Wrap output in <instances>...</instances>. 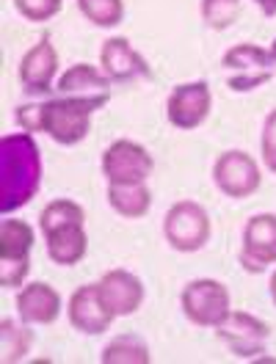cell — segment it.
I'll list each match as a JSON object with an SVG mask.
<instances>
[{
  "label": "cell",
  "mask_w": 276,
  "mask_h": 364,
  "mask_svg": "<svg viewBox=\"0 0 276 364\" xmlns=\"http://www.w3.org/2000/svg\"><path fill=\"white\" fill-rule=\"evenodd\" d=\"M42 180L39 146L31 133H11L0 138V210L9 215L11 210L28 205L36 196Z\"/></svg>",
  "instance_id": "obj_1"
},
{
  "label": "cell",
  "mask_w": 276,
  "mask_h": 364,
  "mask_svg": "<svg viewBox=\"0 0 276 364\" xmlns=\"http://www.w3.org/2000/svg\"><path fill=\"white\" fill-rule=\"evenodd\" d=\"M97 108L75 97H50L39 102V133H47L61 146H75L92 130V116Z\"/></svg>",
  "instance_id": "obj_2"
},
{
  "label": "cell",
  "mask_w": 276,
  "mask_h": 364,
  "mask_svg": "<svg viewBox=\"0 0 276 364\" xmlns=\"http://www.w3.org/2000/svg\"><path fill=\"white\" fill-rule=\"evenodd\" d=\"M213 235L210 213L193 199H180L166 210L163 218V237L166 243L180 254H193L207 246Z\"/></svg>",
  "instance_id": "obj_3"
},
{
  "label": "cell",
  "mask_w": 276,
  "mask_h": 364,
  "mask_svg": "<svg viewBox=\"0 0 276 364\" xmlns=\"http://www.w3.org/2000/svg\"><path fill=\"white\" fill-rule=\"evenodd\" d=\"M221 69L227 72V86L238 94L257 91L276 75L271 50L249 45V42L230 47L221 58Z\"/></svg>",
  "instance_id": "obj_4"
},
{
  "label": "cell",
  "mask_w": 276,
  "mask_h": 364,
  "mask_svg": "<svg viewBox=\"0 0 276 364\" xmlns=\"http://www.w3.org/2000/svg\"><path fill=\"white\" fill-rule=\"evenodd\" d=\"M183 315L199 328H216L232 312V298L218 279H193L180 293Z\"/></svg>",
  "instance_id": "obj_5"
},
{
  "label": "cell",
  "mask_w": 276,
  "mask_h": 364,
  "mask_svg": "<svg viewBox=\"0 0 276 364\" xmlns=\"http://www.w3.org/2000/svg\"><path fill=\"white\" fill-rule=\"evenodd\" d=\"M33 251V227L20 218L0 221V284L23 287Z\"/></svg>",
  "instance_id": "obj_6"
},
{
  "label": "cell",
  "mask_w": 276,
  "mask_h": 364,
  "mask_svg": "<svg viewBox=\"0 0 276 364\" xmlns=\"http://www.w3.org/2000/svg\"><path fill=\"white\" fill-rule=\"evenodd\" d=\"M155 171V160L138 141L119 138L102 152V177L108 185H141Z\"/></svg>",
  "instance_id": "obj_7"
},
{
  "label": "cell",
  "mask_w": 276,
  "mask_h": 364,
  "mask_svg": "<svg viewBox=\"0 0 276 364\" xmlns=\"http://www.w3.org/2000/svg\"><path fill=\"white\" fill-rule=\"evenodd\" d=\"M213 182L224 196L240 202V199H249L260 191L262 174H260L257 160L249 152L230 149V152H221L213 163Z\"/></svg>",
  "instance_id": "obj_8"
},
{
  "label": "cell",
  "mask_w": 276,
  "mask_h": 364,
  "mask_svg": "<svg viewBox=\"0 0 276 364\" xmlns=\"http://www.w3.org/2000/svg\"><path fill=\"white\" fill-rule=\"evenodd\" d=\"M213 111V91L205 80L180 83L166 100V119L177 130H196L207 122Z\"/></svg>",
  "instance_id": "obj_9"
},
{
  "label": "cell",
  "mask_w": 276,
  "mask_h": 364,
  "mask_svg": "<svg viewBox=\"0 0 276 364\" xmlns=\"http://www.w3.org/2000/svg\"><path fill=\"white\" fill-rule=\"evenodd\" d=\"M216 334L240 359H257L265 353V345L271 337L268 323L254 318L249 312H230L216 326Z\"/></svg>",
  "instance_id": "obj_10"
},
{
  "label": "cell",
  "mask_w": 276,
  "mask_h": 364,
  "mask_svg": "<svg viewBox=\"0 0 276 364\" xmlns=\"http://www.w3.org/2000/svg\"><path fill=\"white\" fill-rule=\"evenodd\" d=\"M240 265L249 273H262L276 265V213H257L246 221Z\"/></svg>",
  "instance_id": "obj_11"
},
{
  "label": "cell",
  "mask_w": 276,
  "mask_h": 364,
  "mask_svg": "<svg viewBox=\"0 0 276 364\" xmlns=\"http://www.w3.org/2000/svg\"><path fill=\"white\" fill-rule=\"evenodd\" d=\"M111 86H114V80L102 69L92 67V64H75L58 77L55 91L61 97L83 100V102L94 105L97 111H102L111 100Z\"/></svg>",
  "instance_id": "obj_12"
},
{
  "label": "cell",
  "mask_w": 276,
  "mask_h": 364,
  "mask_svg": "<svg viewBox=\"0 0 276 364\" xmlns=\"http://www.w3.org/2000/svg\"><path fill=\"white\" fill-rule=\"evenodd\" d=\"M55 72H58V53L50 36H42L31 47L20 61V83L28 97H47L55 89Z\"/></svg>",
  "instance_id": "obj_13"
},
{
  "label": "cell",
  "mask_w": 276,
  "mask_h": 364,
  "mask_svg": "<svg viewBox=\"0 0 276 364\" xmlns=\"http://www.w3.org/2000/svg\"><path fill=\"white\" fill-rule=\"evenodd\" d=\"M67 318L69 326L86 337H97V334H105L114 323V315L111 309L102 304L100 298V290L97 284H83L78 287L72 296H69V306H67Z\"/></svg>",
  "instance_id": "obj_14"
},
{
  "label": "cell",
  "mask_w": 276,
  "mask_h": 364,
  "mask_svg": "<svg viewBox=\"0 0 276 364\" xmlns=\"http://www.w3.org/2000/svg\"><path fill=\"white\" fill-rule=\"evenodd\" d=\"M97 290H100L102 304L111 309L114 318H130L144 304V282L138 279L136 273L122 271V268H114V271L105 273L97 282Z\"/></svg>",
  "instance_id": "obj_15"
},
{
  "label": "cell",
  "mask_w": 276,
  "mask_h": 364,
  "mask_svg": "<svg viewBox=\"0 0 276 364\" xmlns=\"http://www.w3.org/2000/svg\"><path fill=\"white\" fill-rule=\"evenodd\" d=\"M100 67L114 83H133L138 77H152V69L144 61V55L136 53L130 39L111 36L100 50Z\"/></svg>",
  "instance_id": "obj_16"
},
{
  "label": "cell",
  "mask_w": 276,
  "mask_h": 364,
  "mask_svg": "<svg viewBox=\"0 0 276 364\" xmlns=\"http://www.w3.org/2000/svg\"><path fill=\"white\" fill-rule=\"evenodd\" d=\"M17 315L28 326H50L61 315V296L47 282H31L17 293Z\"/></svg>",
  "instance_id": "obj_17"
},
{
  "label": "cell",
  "mask_w": 276,
  "mask_h": 364,
  "mask_svg": "<svg viewBox=\"0 0 276 364\" xmlns=\"http://www.w3.org/2000/svg\"><path fill=\"white\" fill-rule=\"evenodd\" d=\"M45 246H47V257L55 262V265H78L86 251H89V235L83 224H64V227L50 229L45 235Z\"/></svg>",
  "instance_id": "obj_18"
},
{
  "label": "cell",
  "mask_w": 276,
  "mask_h": 364,
  "mask_svg": "<svg viewBox=\"0 0 276 364\" xmlns=\"http://www.w3.org/2000/svg\"><path fill=\"white\" fill-rule=\"evenodd\" d=\"M108 205L122 218H144L152 207L147 182L141 185H108Z\"/></svg>",
  "instance_id": "obj_19"
},
{
  "label": "cell",
  "mask_w": 276,
  "mask_h": 364,
  "mask_svg": "<svg viewBox=\"0 0 276 364\" xmlns=\"http://www.w3.org/2000/svg\"><path fill=\"white\" fill-rule=\"evenodd\" d=\"M102 364H149V348L136 334H122L102 348Z\"/></svg>",
  "instance_id": "obj_20"
},
{
  "label": "cell",
  "mask_w": 276,
  "mask_h": 364,
  "mask_svg": "<svg viewBox=\"0 0 276 364\" xmlns=\"http://www.w3.org/2000/svg\"><path fill=\"white\" fill-rule=\"evenodd\" d=\"M25 326L14 323V320H0V353H3L0 359L3 364H17L28 356V350L33 345V331H28Z\"/></svg>",
  "instance_id": "obj_21"
},
{
  "label": "cell",
  "mask_w": 276,
  "mask_h": 364,
  "mask_svg": "<svg viewBox=\"0 0 276 364\" xmlns=\"http://www.w3.org/2000/svg\"><path fill=\"white\" fill-rule=\"evenodd\" d=\"M86 221V210L72 202V199H55L39 213V229L42 235H47L50 229L64 227V224H83Z\"/></svg>",
  "instance_id": "obj_22"
},
{
  "label": "cell",
  "mask_w": 276,
  "mask_h": 364,
  "mask_svg": "<svg viewBox=\"0 0 276 364\" xmlns=\"http://www.w3.org/2000/svg\"><path fill=\"white\" fill-rule=\"evenodd\" d=\"M78 9L97 28H116L124 20V0H78Z\"/></svg>",
  "instance_id": "obj_23"
},
{
  "label": "cell",
  "mask_w": 276,
  "mask_h": 364,
  "mask_svg": "<svg viewBox=\"0 0 276 364\" xmlns=\"http://www.w3.org/2000/svg\"><path fill=\"white\" fill-rule=\"evenodd\" d=\"M243 0H202V20L210 31H227L238 23Z\"/></svg>",
  "instance_id": "obj_24"
},
{
  "label": "cell",
  "mask_w": 276,
  "mask_h": 364,
  "mask_svg": "<svg viewBox=\"0 0 276 364\" xmlns=\"http://www.w3.org/2000/svg\"><path fill=\"white\" fill-rule=\"evenodd\" d=\"M64 0H14V9L28 23H47L61 11Z\"/></svg>",
  "instance_id": "obj_25"
},
{
  "label": "cell",
  "mask_w": 276,
  "mask_h": 364,
  "mask_svg": "<svg viewBox=\"0 0 276 364\" xmlns=\"http://www.w3.org/2000/svg\"><path fill=\"white\" fill-rule=\"evenodd\" d=\"M262 163L268 166V171L276 174V108L265 116V124H262Z\"/></svg>",
  "instance_id": "obj_26"
},
{
  "label": "cell",
  "mask_w": 276,
  "mask_h": 364,
  "mask_svg": "<svg viewBox=\"0 0 276 364\" xmlns=\"http://www.w3.org/2000/svg\"><path fill=\"white\" fill-rule=\"evenodd\" d=\"M265 17H276V0H254Z\"/></svg>",
  "instance_id": "obj_27"
},
{
  "label": "cell",
  "mask_w": 276,
  "mask_h": 364,
  "mask_svg": "<svg viewBox=\"0 0 276 364\" xmlns=\"http://www.w3.org/2000/svg\"><path fill=\"white\" fill-rule=\"evenodd\" d=\"M268 293H271V301H274V306H276V271H274V276H271V282H268Z\"/></svg>",
  "instance_id": "obj_28"
},
{
  "label": "cell",
  "mask_w": 276,
  "mask_h": 364,
  "mask_svg": "<svg viewBox=\"0 0 276 364\" xmlns=\"http://www.w3.org/2000/svg\"><path fill=\"white\" fill-rule=\"evenodd\" d=\"M271 58H274V69H276V39H274V45H271Z\"/></svg>",
  "instance_id": "obj_29"
}]
</instances>
